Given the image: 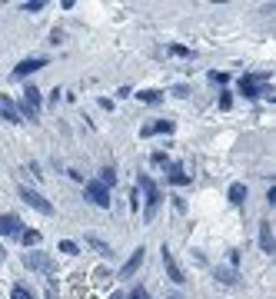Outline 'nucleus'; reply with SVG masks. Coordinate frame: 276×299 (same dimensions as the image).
Here are the masks:
<instances>
[{
	"label": "nucleus",
	"instance_id": "nucleus-1",
	"mask_svg": "<svg viewBox=\"0 0 276 299\" xmlns=\"http://www.w3.org/2000/svg\"><path fill=\"white\" fill-rule=\"evenodd\" d=\"M140 186H143V193H146V210H143V220H153L156 206H160V189L153 186V179H150V177H140ZM140 186H137V189H140Z\"/></svg>",
	"mask_w": 276,
	"mask_h": 299
},
{
	"label": "nucleus",
	"instance_id": "nucleus-2",
	"mask_svg": "<svg viewBox=\"0 0 276 299\" xmlns=\"http://www.w3.org/2000/svg\"><path fill=\"white\" fill-rule=\"evenodd\" d=\"M17 193H20V199H23V203H30L33 210L47 213V216H50V213H54V206H50V203H47V199L40 196V193H37V189H30V186H20V189H17Z\"/></svg>",
	"mask_w": 276,
	"mask_h": 299
},
{
	"label": "nucleus",
	"instance_id": "nucleus-3",
	"mask_svg": "<svg viewBox=\"0 0 276 299\" xmlns=\"http://www.w3.org/2000/svg\"><path fill=\"white\" fill-rule=\"evenodd\" d=\"M87 199L93 203V206H103V210L110 206V193H107V186H100L97 179H90L87 183Z\"/></svg>",
	"mask_w": 276,
	"mask_h": 299
},
{
	"label": "nucleus",
	"instance_id": "nucleus-4",
	"mask_svg": "<svg viewBox=\"0 0 276 299\" xmlns=\"http://www.w3.org/2000/svg\"><path fill=\"white\" fill-rule=\"evenodd\" d=\"M20 233H23L20 216H13V213H3L0 216V236H20Z\"/></svg>",
	"mask_w": 276,
	"mask_h": 299
},
{
	"label": "nucleus",
	"instance_id": "nucleus-5",
	"mask_svg": "<svg viewBox=\"0 0 276 299\" xmlns=\"http://www.w3.org/2000/svg\"><path fill=\"white\" fill-rule=\"evenodd\" d=\"M40 66H47L44 57H27V60H20V63L13 66V73H17V77H30V73H37Z\"/></svg>",
	"mask_w": 276,
	"mask_h": 299
},
{
	"label": "nucleus",
	"instance_id": "nucleus-6",
	"mask_svg": "<svg viewBox=\"0 0 276 299\" xmlns=\"http://www.w3.org/2000/svg\"><path fill=\"white\" fill-rule=\"evenodd\" d=\"M163 269H166V276L173 279V283H183V269L177 266V259H173V253L163 246Z\"/></svg>",
	"mask_w": 276,
	"mask_h": 299
},
{
	"label": "nucleus",
	"instance_id": "nucleus-7",
	"mask_svg": "<svg viewBox=\"0 0 276 299\" xmlns=\"http://www.w3.org/2000/svg\"><path fill=\"white\" fill-rule=\"evenodd\" d=\"M140 263H143V246H140V249H133V256H130V259H127V263H123L120 276H123V279H130L133 273L140 269Z\"/></svg>",
	"mask_w": 276,
	"mask_h": 299
},
{
	"label": "nucleus",
	"instance_id": "nucleus-8",
	"mask_svg": "<svg viewBox=\"0 0 276 299\" xmlns=\"http://www.w3.org/2000/svg\"><path fill=\"white\" fill-rule=\"evenodd\" d=\"M213 276H216V283H223V286H236V283H240L236 269H226V266H216V269H213Z\"/></svg>",
	"mask_w": 276,
	"mask_h": 299
},
{
	"label": "nucleus",
	"instance_id": "nucleus-9",
	"mask_svg": "<svg viewBox=\"0 0 276 299\" xmlns=\"http://www.w3.org/2000/svg\"><path fill=\"white\" fill-rule=\"evenodd\" d=\"M23 263L30 266V269H47V273L54 269V266H50V259H47L44 253H27V256H23Z\"/></svg>",
	"mask_w": 276,
	"mask_h": 299
},
{
	"label": "nucleus",
	"instance_id": "nucleus-10",
	"mask_svg": "<svg viewBox=\"0 0 276 299\" xmlns=\"http://www.w3.org/2000/svg\"><path fill=\"white\" fill-rule=\"evenodd\" d=\"M0 117L10 120V123H20V113H17V107H13L7 97H0Z\"/></svg>",
	"mask_w": 276,
	"mask_h": 299
},
{
	"label": "nucleus",
	"instance_id": "nucleus-11",
	"mask_svg": "<svg viewBox=\"0 0 276 299\" xmlns=\"http://www.w3.org/2000/svg\"><path fill=\"white\" fill-rule=\"evenodd\" d=\"M260 246H263V253H273V226L270 223H260Z\"/></svg>",
	"mask_w": 276,
	"mask_h": 299
},
{
	"label": "nucleus",
	"instance_id": "nucleus-12",
	"mask_svg": "<svg viewBox=\"0 0 276 299\" xmlns=\"http://www.w3.org/2000/svg\"><path fill=\"white\" fill-rule=\"evenodd\" d=\"M166 179H170L173 186H187V183H190V177L183 173V166H180V163H173V166H170V173H166Z\"/></svg>",
	"mask_w": 276,
	"mask_h": 299
},
{
	"label": "nucleus",
	"instance_id": "nucleus-13",
	"mask_svg": "<svg viewBox=\"0 0 276 299\" xmlns=\"http://www.w3.org/2000/svg\"><path fill=\"white\" fill-rule=\"evenodd\" d=\"M226 196H230V203H233V206H243V203H246V186H243V183H233Z\"/></svg>",
	"mask_w": 276,
	"mask_h": 299
},
{
	"label": "nucleus",
	"instance_id": "nucleus-14",
	"mask_svg": "<svg viewBox=\"0 0 276 299\" xmlns=\"http://www.w3.org/2000/svg\"><path fill=\"white\" fill-rule=\"evenodd\" d=\"M23 103H27L30 110H40V90H37V87H27V90H23Z\"/></svg>",
	"mask_w": 276,
	"mask_h": 299
},
{
	"label": "nucleus",
	"instance_id": "nucleus-15",
	"mask_svg": "<svg viewBox=\"0 0 276 299\" xmlns=\"http://www.w3.org/2000/svg\"><path fill=\"white\" fill-rule=\"evenodd\" d=\"M240 93H243V97H250V100L260 97V90H256V80H253V77H243V80H240Z\"/></svg>",
	"mask_w": 276,
	"mask_h": 299
},
{
	"label": "nucleus",
	"instance_id": "nucleus-16",
	"mask_svg": "<svg viewBox=\"0 0 276 299\" xmlns=\"http://www.w3.org/2000/svg\"><path fill=\"white\" fill-rule=\"evenodd\" d=\"M150 133H173V123L160 120V123H153V126H143V136H150Z\"/></svg>",
	"mask_w": 276,
	"mask_h": 299
},
{
	"label": "nucleus",
	"instance_id": "nucleus-17",
	"mask_svg": "<svg viewBox=\"0 0 276 299\" xmlns=\"http://www.w3.org/2000/svg\"><path fill=\"white\" fill-rule=\"evenodd\" d=\"M20 243L30 246V249H33V246H40V233H37V230H23L20 233Z\"/></svg>",
	"mask_w": 276,
	"mask_h": 299
},
{
	"label": "nucleus",
	"instance_id": "nucleus-18",
	"mask_svg": "<svg viewBox=\"0 0 276 299\" xmlns=\"http://www.w3.org/2000/svg\"><path fill=\"white\" fill-rule=\"evenodd\" d=\"M57 253H64V256H77V253H80V246L73 243V239H60V246H57Z\"/></svg>",
	"mask_w": 276,
	"mask_h": 299
},
{
	"label": "nucleus",
	"instance_id": "nucleus-19",
	"mask_svg": "<svg viewBox=\"0 0 276 299\" xmlns=\"http://www.w3.org/2000/svg\"><path fill=\"white\" fill-rule=\"evenodd\" d=\"M87 246H93L100 256H107V253H110V246L103 243V239H97V236H87Z\"/></svg>",
	"mask_w": 276,
	"mask_h": 299
},
{
	"label": "nucleus",
	"instance_id": "nucleus-20",
	"mask_svg": "<svg viewBox=\"0 0 276 299\" xmlns=\"http://www.w3.org/2000/svg\"><path fill=\"white\" fill-rule=\"evenodd\" d=\"M97 183H100V186H110V183H117V173L107 166V170H100V179H97Z\"/></svg>",
	"mask_w": 276,
	"mask_h": 299
},
{
	"label": "nucleus",
	"instance_id": "nucleus-21",
	"mask_svg": "<svg viewBox=\"0 0 276 299\" xmlns=\"http://www.w3.org/2000/svg\"><path fill=\"white\" fill-rule=\"evenodd\" d=\"M137 97H140V100H146V103H156V100H160V90H140Z\"/></svg>",
	"mask_w": 276,
	"mask_h": 299
},
{
	"label": "nucleus",
	"instance_id": "nucleus-22",
	"mask_svg": "<svg viewBox=\"0 0 276 299\" xmlns=\"http://www.w3.org/2000/svg\"><path fill=\"white\" fill-rule=\"evenodd\" d=\"M23 10H27V13H37V10H44V3H40V0H30V3H23Z\"/></svg>",
	"mask_w": 276,
	"mask_h": 299
},
{
	"label": "nucleus",
	"instance_id": "nucleus-23",
	"mask_svg": "<svg viewBox=\"0 0 276 299\" xmlns=\"http://www.w3.org/2000/svg\"><path fill=\"white\" fill-rule=\"evenodd\" d=\"M170 54H173V57H190V50H187V47H177V44H173V47H170Z\"/></svg>",
	"mask_w": 276,
	"mask_h": 299
},
{
	"label": "nucleus",
	"instance_id": "nucleus-24",
	"mask_svg": "<svg viewBox=\"0 0 276 299\" xmlns=\"http://www.w3.org/2000/svg\"><path fill=\"white\" fill-rule=\"evenodd\" d=\"M220 107H223V110H230V107H233V97H230V93H223V97H220Z\"/></svg>",
	"mask_w": 276,
	"mask_h": 299
},
{
	"label": "nucleus",
	"instance_id": "nucleus-25",
	"mask_svg": "<svg viewBox=\"0 0 276 299\" xmlns=\"http://www.w3.org/2000/svg\"><path fill=\"white\" fill-rule=\"evenodd\" d=\"M173 93H177V97H190V87L187 83H180V87H173Z\"/></svg>",
	"mask_w": 276,
	"mask_h": 299
},
{
	"label": "nucleus",
	"instance_id": "nucleus-26",
	"mask_svg": "<svg viewBox=\"0 0 276 299\" xmlns=\"http://www.w3.org/2000/svg\"><path fill=\"white\" fill-rule=\"evenodd\" d=\"M13 299H30V293H27L23 286H17V289H13Z\"/></svg>",
	"mask_w": 276,
	"mask_h": 299
},
{
	"label": "nucleus",
	"instance_id": "nucleus-27",
	"mask_svg": "<svg viewBox=\"0 0 276 299\" xmlns=\"http://www.w3.org/2000/svg\"><path fill=\"white\" fill-rule=\"evenodd\" d=\"M130 206H133V210L140 206V189H133V193H130Z\"/></svg>",
	"mask_w": 276,
	"mask_h": 299
},
{
	"label": "nucleus",
	"instance_id": "nucleus-28",
	"mask_svg": "<svg viewBox=\"0 0 276 299\" xmlns=\"http://www.w3.org/2000/svg\"><path fill=\"white\" fill-rule=\"evenodd\" d=\"M210 83H226V73H210Z\"/></svg>",
	"mask_w": 276,
	"mask_h": 299
},
{
	"label": "nucleus",
	"instance_id": "nucleus-29",
	"mask_svg": "<svg viewBox=\"0 0 276 299\" xmlns=\"http://www.w3.org/2000/svg\"><path fill=\"white\" fill-rule=\"evenodd\" d=\"M110 299H123V293H113V296H110Z\"/></svg>",
	"mask_w": 276,
	"mask_h": 299
},
{
	"label": "nucleus",
	"instance_id": "nucleus-30",
	"mask_svg": "<svg viewBox=\"0 0 276 299\" xmlns=\"http://www.w3.org/2000/svg\"><path fill=\"white\" fill-rule=\"evenodd\" d=\"M0 259H3V246H0Z\"/></svg>",
	"mask_w": 276,
	"mask_h": 299
}]
</instances>
